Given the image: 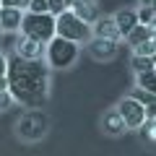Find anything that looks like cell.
<instances>
[{
  "mask_svg": "<svg viewBox=\"0 0 156 156\" xmlns=\"http://www.w3.org/2000/svg\"><path fill=\"white\" fill-rule=\"evenodd\" d=\"M0 89H8V78L5 76H0Z\"/></svg>",
  "mask_w": 156,
  "mask_h": 156,
  "instance_id": "obj_26",
  "label": "cell"
},
{
  "mask_svg": "<svg viewBox=\"0 0 156 156\" xmlns=\"http://www.w3.org/2000/svg\"><path fill=\"white\" fill-rule=\"evenodd\" d=\"M130 68L135 70V76L138 73H146V70H154V57H138V55H133V60H130Z\"/></svg>",
  "mask_w": 156,
  "mask_h": 156,
  "instance_id": "obj_17",
  "label": "cell"
},
{
  "mask_svg": "<svg viewBox=\"0 0 156 156\" xmlns=\"http://www.w3.org/2000/svg\"><path fill=\"white\" fill-rule=\"evenodd\" d=\"M101 125H104V130L109 135H120V133H125V122H122V117L117 115V109H112V112H107L104 115V120H101Z\"/></svg>",
  "mask_w": 156,
  "mask_h": 156,
  "instance_id": "obj_13",
  "label": "cell"
},
{
  "mask_svg": "<svg viewBox=\"0 0 156 156\" xmlns=\"http://www.w3.org/2000/svg\"><path fill=\"white\" fill-rule=\"evenodd\" d=\"M18 31H21V37H29L39 44H47L55 37V18L50 13H23Z\"/></svg>",
  "mask_w": 156,
  "mask_h": 156,
  "instance_id": "obj_2",
  "label": "cell"
},
{
  "mask_svg": "<svg viewBox=\"0 0 156 156\" xmlns=\"http://www.w3.org/2000/svg\"><path fill=\"white\" fill-rule=\"evenodd\" d=\"M8 94L13 101L29 107V109H42L50 96V68L44 62H26L21 57H8Z\"/></svg>",
  "mask_w": 156,
  "mask_h": 156,
  "instance_id": "obj_1",
  "label": "cell"
},
{
  "mask_svg": "<svg viewBox=\"0 0 156 156\" xmlns=\"http://www.w3.org/2000/svg\"><path fill=\"white\" fill-rule=\"evenodd\" d=\"M68 11V5L62 3V0H47V13H50L52 18H57V16H62V13Z\"/></svg>",
  "mask_w": 156,
  "mask_h": 156,
  "instance_id": "obj_20",
  "label": "cell"
},
{
  "mask_svg": "<svg viewBox=\"0 0 156 156\" xmlns=\"http://www.w3.org/2000/svg\"><path fill=\"white\" fill-rule=\"evenodd\" d=\"M21 18H23V13L16 11V8H0V26H3V31H18L21 29Z\"/></svg>",
  "mask_w": 156,
  "mask_h": 156,
  "instance_id": "obj_11",
  "label": "cell"
},
{
  "mask_svg": "<svg viewBox=\"0 0 156 156\" xmlns=\"http://www.w3.org/2000/svg\"><path fill=\"white\" fill-rule=\"evenodd\" d=\"M26 13H47V0H29Z\"/></svg>",
  "mask_w": 156,
  "mask_h": 156,
  "instance_id": "obj_22",
  "label": "cell"
},
{
  "mask_svg": "<svg viewBox=\"0 0 156 156\" xmlns=\"http://www.w3.org/2000/svg\"><path fill=\"white\" fill-rule=\"evenodd\" d=\"M130 99H135V101H138L140 107H146V109L156 107V94H148V91H143V89H133Z\"/></svg>",
  "mask_w": 156,
  "mask_h": 156,
  "instance_id": "obj_16",
  "label": "cell"
},
{
  "mask_svg": "<svg viewBox=\"0 0 156 156\" xmlns=\"http://www.w3.org/2000/svg\"><path fill=\"white\" fill-rule=\"evenodd\" d=\"M62 3H65V5H68V11H70V8H73V0H62Z\"/></svg>",
  "mask_w": 156,
  "mask_h": 156,
  "instance_id": "obj_28",
  "label": "cell"
},
{
  "mask_svg": "<svg viewBox=\"0 0 156 156\" xmlns=\"http://www.w3.org/2000/svg\"><path fill=\"white\" fill-rule=\"evenodd\" d=\"M78 50L81 47L68 42V39H60V37H52L50 42L44 44V60L50 68H57V70H65L70 68L73 62L78 60Z\"/></svg>",
  "mask_w": 156,
  "mask_h": 156,
  "instance_id": "obj_4",
  "label": "cell"
},
{
  "mask_svg": "<svg viewBox=\"0 0 156 156\" xmlns=\"http://www.w3.org/2000/svg\"><path fill=\"white\" fill-rule=\"evenodd\" d=\"M11 104H13V96L8 94V89H0V112H3V109H8Z\"/></svg>",
  "mask_w": 156,
  "mask_h": 156,
  "instance_id": "obj_24",
  "label": "cell"
},
{
  "mask_svg": "<svg viewBox=\"0 0 156 156\" xmlns=\"http://www.w3.org/2000/svg\"><path fill=\"white\" fill-rule=\"evenodd\" d=\"M112 21H115L117 31H120V39H125L135 26H138V13H135L133 8H122V11H117L115 16H112Z\"/></svg>",
  "mask_w": 156,
  "mask_h": 156,
  "instance_id": "obj_10",
  "label": "cell"
},
{
  "mask_svg": "<svg viewBox=\"0 0 156 156\" xmlns=\"http://www.w3.org/2000/svg\"><path fill=\"white\" fill-rule=\"evenodd\" d=\"M140 5H148V8H154V0H140Z\"/></svg>",
  "mask_w": 156,
  "mask_h": 156,
  "instance_id": "obj_27",
  "label": "cell"
},
{
  "mask_svg": "<svg viewBox=\"0 0 156 156\" xmlns=\"http://www.w3.org/2000/svg\"><path fill=\"white\" fill-rule=\"evenodd\" d=\"M154 34H156L154 26H140V23H138V26H135L133 31L125 37V42H128L130 47H138L140 42H148V39H154Z\"/></svg>",
  "mask_w": 156,
  "mask_h": 156,
  "instance_id": "obj_14",
  "label": "cell"
},
{
  "mask_svg": "<svg viewBox=\"0 0 156 156\" xmlns=\"http://www.w3.org/2000/svg\"><path fill=\"white\" fill-rule=\"evenodd\" d=\"M117 115L122 117V122L128 130H138L140 125L146 122V107H140L135 99H130V96H125L122 101H120V107H117Z\"/></svg>",
  "mask_w": 156,
  "mask_h": 156,
  "instance_id": "obj_6",
  "label": "cell"
},
{
  "mask_svg": "<svg viewBox=\"0 0 156 156\" xmlns=\"http://www.w3.org/2000/svg\"><path fill=\"white\" fill-rule=\"evenodd\" d=\"M133 55H138V57H154L156 55V42H154V39L140 42L138 47H133Z\"/></svg>",
  "mask_w": 156,
  "mask_h": 156,
  "instance_id": "obj_18",
  "label": "cell"
},
{
  "mask_svg": "<svg viewBox=\"0 0 156 156\" xmlns=\"http://www.w3.org/2000/svg\"><path fill=\"white\" fill-rule=\"evenodd\" d=\"M135 13H138V23H140V26H154V23H156V11H154V8L143 5L140 11H135Z\"/></svg>",
  "mask_w": 156,
  "mask_h": 156,
  "instance_id": "obj_19",
  "label": "cell"
},
{
  "mask_svg": "<svg viewBox=\"0 0 156 156\" xmlns=\"http://www.w3.org/2000/svg\"><path fill=\"white\" fill-rule=\"evenodd\" d=\"M47 128H50V120L42 109H29L26 115L18 120V138L23 140H42L47 135Z\"/></svg>",
  "mask_w": 156,
  "mask_h": 156,
  "instance_id": "obj_5",
  "label": "cell"
},
{
  "mask_svg": "<svg viewBox=\"0 0 156 156\" xmlns=\"http://www.w3.org/2000/svg\"><path fill=\"white\" fill-rule=\"evenodd\" d=\"M73 3H96V0H73Z\"/></svg>",
  "mask_w": 156,
  "mask_h": 156,
  "instance_id": "obj_29",
  "label": "cell"
},
{
  "mask_svg": "<svg viewBox=\"0 0 156 156\" xmlns=\"http://www.w3.org/2000/svg\"><path fill=\"white\" fill-rule=\"evenodd\" d=\"M5 70H8V57L0 52V76H5Z\"/></svg>",
  "mask_w": 156,
  "mask_h": 156,
  "instance_id": "obj_25",
  "label": "cell"
},
{
  "mask_svg": "<svg viewBox=\"0 0 156 156\" xmlns=\"http://www.w3.org/2000/svg\"><path fill=\"white\" fill-rule=\"evenodd\" d=\"M138 130H143V135H146V138H148V140H154V138H156V133H154V130H156V128H154V117H146V122L140 125Z\"/></svg>",
  "mask_w": 156,
  "mask_h": 156,
  "instance_id": "obj_23",
  "label": "cell"
},
{
  "mask_svg": "<svg viewBox=\"0 0 156 156\" xmlns=\"http://www.w3.org/2000/svg\"><path fill=\"white\" fill-rule=\"evenodd\" d=\"M16 57H21L26 62H39L44 57V44H39V42H34L29 37H18L16 39Z\"/></svg>",
  "mask_w": 156,
  "mask_h": 156,
  "instance_id": "obj_8",
  "label": "cell"
},
{
  "mask_svg": "<svg viewBox=\"0 0 156 156\" xmlns=\"http://www.w3.org/2000/svg\"><path fill=\"white\" fill-rule=\"evenodd\" d=\"M0 34H3V26H0Z\"/></svg>",
  "mask_w": 156,
  "mask_h": 156,
  "instance_id": "obj_30",
  "label": "cell"
},
{
  "mask_svg": "<svg viewBox=\"0 0 156 156\" xmlns=\"http://www.w3.org/2000/svg\"><path fill=\"white\" fill-rule=\"evenodd\" d=\"M91 37L109 39V42H117V44H120V31H117L115 21H112L109 16H99L94 23H91Z\"/></svg>",
  "mask_w": 156,
  "mask_h": 156,
  "instance_id": "obj_9",
  "label": "cell"
},
{
  "mask_svg": "<svg viewBox=\"0 0 156 156\" xmlns=\"http://www.w3.org/2000/svg\"><path fill=\"white\" fill-rule=\"evenodd\" d=\"M70 11L76 13V16L81 18L83 23H89V26L96 21V18H99V5H96V3H73Z\"/></svg>",
  "mask_w": 156,
  "mask_h": 156,
  "instance_id": "obj_12",
  "label": "cell"
},
{
  "mask_svg": "<svg viewBox=\"0 0 156 156\" xmlns=\"http://www.w3.org/2000/svg\"><path fill=\"white\" fill-rule=\"evenodd\" d=\"M86 50H89V55L94 57V60L104 62V60H112V57H117V52H120V44H117V42H109V39H96V37H91L89 42H86Z\"/></svg>",
  "mask_w": 156,
  "mask_h": 156,
  "instance_id": "obj_7",
  "label": "cell"
},
{
  "mask_svg": "<svg viewBox=\"0 0 156 156\" xmlns=\"http://www.w3.org/2000/svg\"><path fill=\"white\" fill-rule=\"evenodd\" d=\"M135 86L148 94H156V70H146V73H138L135 76Z\"/></svg>",
  "mask_w": 156,
  "mask_h": 156,
  "instance_id": "obj_15",
  "label": "cell"
},
{
  "mask_svg": "<svg viewBox=\"0 0 156 156\" xmlns=\"http://www.w3.org/2000/svg\"><path fill=\"white\" fill-rule=\"evenodd\" d=\"M0 8H16V11L26 13V8H29V0H0Z\"/></svg>",
  "mask_w": 156,
  "mask_h": 156,
  "instance_id": "obj_21",
  "label": "cell"
},
{
  "mask_svg": "<svg viewBox=\"0 0 156 156\" xmlns=\"http://www.w3.org/2000/svg\"><path fill=\"white\" fill-rule=\"evenodd\" d=\"M55 37L68 39V42H73V44H86V42L91 39V26L83 23L73 11H65L62 16L55 18Z\"/></svg>",
  "mask_w": 156,
  "mask_h": 156,
  "instance_id": "obj_3",
  "label": "cell"
}]
</instances>
